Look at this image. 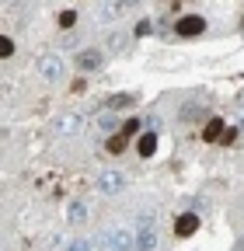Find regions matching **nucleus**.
<instances>
[{
	"instance_id": "obj_1",
	"label": "nucleus",
	"mask_w": 244,
	"mask_h": 251,
	"mask_svg": "<svg viewBox=\"0 0 244 251\" xmlns=\"http://www.w3.org/2000/svg\"><path fill=\"white\" fill-rule=\"evenodd\" d=\"M157 248H161L157 220H154V213H143L136 224V251H157Z\"/></svg>"
},
{
	"instance_id": "obj_2",
	"label": "nucleus",
	"mask_w": 244,
	"mask_h": 251,
	"mask_svg": "<svg viewBox=\"0 0 244 251\" xmlns=\"http://www.w3.org/2000/svg\"><path fill=\"white\" fill-rule=\"evenodd\" d=\"M101 251H136V230H129V227H108L101 234Z\"/></svg>"
},
{
	"instance_id": "obj_3",
	"label": "nucleus",
	"mask_w": 244,
	"mask_h": 251,
	"mask_svg": "<svg viewBox=\"0 0 244 251\" xmlns=\"http://www.w3.org/2000/svg\"><path fill=\"white\" fill-rule=\"evenodd\" d=\"M129 188V175L126 171H119V168H105L98 175V192L101 196H122Z\"/></svg>"
},
{
	"instance_id": "obj_4",
	"label": "nucleus",
	"mask_w": 244,
	"mask_h": 251,
	"mask_svg": "<svg viewBox=\"0 0 244 251\" xmlns=\"http://www.w3.org/2000/svg\"><path fill=\"white\" fill-rule=\"evenodd\" d=\"M35 70H39V77L49 80V84H59V80L67 77V67H63V59H59L56 52H42L39 63H35Z\"/></svg>"
},
{
	"instance_id": "obj_5",
	"label": "nucleus",
	"mask_w": 244,
	"mask_h": 251,
	"mask_svg": "<svg viewBox=\"0 0 244 251\" xmlns=\"http://www.w3.org/2000/svg\"><path fill=\"white\" fill-rule=\"evenodd\" d=\"M80 126H84V115H77V112H67V115H59L56 122H52V136H73V133H80Z\"/></svg>"
},
{
	"instance_id": "obj_6",
	"label": "nucleus",
	"mask_w": 244,
	"mask_h": 251,
	"mask_svg": "<svg viewBox=\"0 0 244 251\" xmlns=\"http://www.w3.org/2000/svg\"><path fill=\"white\" fill-rule=\"evenodd\" d=\"M202 31H206V21L199 14H185V18H178V25H174L178 39H195V35H202Z\"/></svg>"
},
{
	"instance_id": "obj_7",
	"label": "nucleus",
	"mask_w": 244,
	"mask_h": 251,
	"mask_svg": "<svg viewBox=\"0 0 244 251\" xmlns=\"http://www.w3.org/2000/svg\"><path fill=\"white\" fill-rule=\"evenodd\" d=\"M140 7V0H105L101 4V21H115V18H122V14H129V11H136Z\"/></svg>"
},
{
	"instance_id": "obj_8",
	"label": "nucleus",
	"mask_w": 244,
	"mask_h": 251,
	"mask_svg": "<svg viewBox=\"0 0 244 251\" xmlns=\"http://www.w3.org/2000/svg\"><path fill=\"white\" fill-rule=\"evenodd\" d=\"M101 67H105V52H101V49H80V52H77V70L95 74V70H101Z\"/></svg>"
},
{
	"instance_id": "obj_9",
	"label": "nucleus",
	"mask_w": 244,
	"mask_h": 251,
	"mask_svg": "<svg viewBox=\"0 0 244 251\" xmlns=\"http://www.w3.org/2000/svg\"><path fill=\"white\" fill-rule=\"evenodd\" d=\"M195 230H199V216L195 213H181L174 220V237H192Z\"/></svg>"
},
{
	"instance_id": "obj_10",
	"label": "nucleus",
	"mask_w": 244,
	"mask_h": 251,
	"mask_svg": "<svg viewBox=\"0 0 244 251\" xmlns=\"http://www.w3.org/2000/svg\"><path fill=\"white\" fill-rule=\"evenodd\" d=\"M87 216H91V209H87V202H80V199H73V202L67 206V224H70V227H84V224H87Z\"/></svg>"
},
{
	"instance_id": "obj_11",
	"label": "nucleus",
	"mask_w": 244,
	"mask_h": 251,
	"mask_svg": "<svg viewBox=\"0 0 244 251\" xmlns=\"http://www.w3.org/2000/svg\"><path fill=\"white\" fill-rule=\"evenodd\" d=\"M154 150H157V136H154V133H143V136L136 140V153H140V157H154Z\"/></svg>"
},
{
	"instance_id": "obj_12",
	"label": "nucleus",
	"mask_w": 244,
	"mask_h": 251,
	"mask_svg": "<svg viewBox=\"0 0 244 251\" xmlns=\"http://www.w3.org/2000/svg\"><path fill=\"white\" fill-rule=\"evenodd\" d=\"M220 136H223V119H209L206 129H202V140H206V143H217Z\"/></svg>"
},
{
	"instance_id": "obj_13",
	"label": "nucleus",
	"mask_w": 244,
	"mask_h": 251,
	"mask_svg": "<svg viewBox=\"0 0 244 251\" xmlns=\"http://www.w3.org/2000/svg\"><path fill=\"white\" fill-rule=\"evenodd\" d=\"M202 115H206L202 101H185L181 105V122H192V119H202Z\"/></svg>"
},
{
	"instance_id": "obj_14",
	"label": "nucleus",
	"mask_w": 244,
	"mask_h": 251,
	"mask_svg": "<svg viewBox=\"0 0 244 251\" xmlns=\"http://www.w3.org/2000/svg\"><path fill=\"white\" fill-rule=\"evenodd\" d=\"M67 251H95V241H91V237H73Z\"/></svg>"
},
{
	"instance_id": "obj_15",
	"label": "nucleus",
	"mask_w": 244,
	"mask_h": 251,
	"mask_svg": "<svg viewBox=\"0 0 244 251\" xmlns=\"http://www.w3.org/2000/svg\"><path fill=\"white\" fill-rule=\"evenodd\" d=\"M129 105H133V94H115V98L108 101V108H112V112H119V108H129Z\"/></svg>"
},
{
	"instance_id": "obj_16",
	"label": "nucleus",
	"mask_w": 244,
	"mask_h": 251,
	"mask_svg": "<svg viewBox=\"0 0 244 251\" xmlns=\"http://www.w3.org/2000/svg\"><path fill=\"white\" fill-rule=\"evenodd\" d=\"M98 129H105V133L119 129V122H115V112H112V115H101V119H98Z\"/></svg>"
},
{
	"instance_id": "obj_17",
	"label": "nucleus",
	"mask_w": 244,
	"mask_h": 251,
	"mask_svg": "<svg viewBox=\"0 0 244 251\" xmlns=\"http://www.w3.org/2000/svg\"><path fill=\"white\" fill-rule=\"evenodd\" d=\"M77 25V11H59V28H73Z\"/></svg>"
},
{
	"instance_id": "obj_18",
	"label": "nucleus",
	"mask_w": 244,
	"mask_h": 251,
	"mask_svg": "<svg viewBox=\"0 0 244 251\" xmlns=\"http://www.w3.org/2000/svg\"><path fill=\"white\" fill-rule=\"evenodd\" d=\"M0 56H4V59H11V56H14V39H11V35L0 39Z\"/></svg>"
},
{
	"instance_id": "obj_19",
	"label": "nucleus",
	"mask_w": 244,
	"mask_h": 251,
	"mask_svg": "<svg viewBox=\"0 0 244 251\" xmlns=\"http://www.w3.org/2000/svg\"><path fill=\"white\" fill-rule=\"evenodd\" d=\"M122 147H126V133H115V136L108 140V153H119Z\"/></svg>"
},
{
	"instance_id": "obj_20",
	"label": "nucleus",
	"mask_w": 244,
	"mask_h": 251,
	"mask_svg": "<svg viewBox=\"0 0 244 251\" xmlns=\"http://www.w3.org/2000/svg\"><path fill=\"white\" fill-rule=\"evenodd\" d=\"M105 42H108L112 49H122V42H126V35H122V31H112V35H108Z\"/></svg>"
},
{
	"instance_id": "obj_21",
	"label": "nucleus",
	"mask_w": 244,
	"mask_h": 251,
	"mask_svg": "<svg viewBox=\"0 0 244 251\" xmlns=\"http://www.w3.org/2000/svg\"><path fill=\"white\" fill-rule=\"evenodd\" d=\"M140 126H143L140 119H129L126 126H122V133H126V136H133V133H140Z\"/></svg>"
},
{
	"instance_id": "obj_22",
	"label": "nucleus",
	"mask_w": 244,
	"mask_h": 251,
	"mask_svg": "<svg viewBox=\"0 0 244 251\" xmlns=\"http://www.w3.org/2000/svg\"><path fill=\"white\" fill-rule=\"evenodd\" d=\"M77 46V39L73 35H63V42H59V49H73Z\"/></svg>"
},
{
	"instance_id": "obj_23",
	"label": "nucleus",
	"mask_w": 244,
	"mask_h": 251,
	"mask_svg": "<svg viewBox=\"0 0 244 251\" xmlns=\"http://www.w3.org/2000/svg\"><path fill=\"white\" fill-rule=\"evenodd\" d=\"M234 251H244V234H237V241H234Z\"/></svg>"
}]
</instances>
